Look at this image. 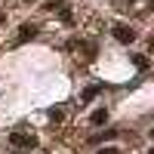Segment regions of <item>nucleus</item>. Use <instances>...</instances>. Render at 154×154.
Segmentation results:
<instances>
[{"label":"nucleus","instance_id":"39448f33","mask_svg":"<svg viewBox=\"0 0 154 154\" xmlns=\"http://www.w3.org/2000/svg\"><path fill=\"white\" fill-rule=\"evenodd\" d=\"M99 93H102V83H96V86H89L86 93H83V102H93V99H96Z\"/></svg>","mask_w":154,"mask_h":154},{"label":"nucleus","instance_id":"423d86ee","mask_svg":"<svg viewBox=\"0 0 154 154\" xmlns=\"http://www.w3.org/2000/svg\"><path fill=\"white\" fill-rule=\"evenodd\" d=\"M133 65H136L139 71H145V68H148V59H145V56H133Z\"/></svg>","mask_w":154,"mask_h":154},{"label":"nucleus","instance_id":"f03ea898","mask_svg":"<svg viewBox=\"0 0 154 154\" xmlns=\"http://www.w3.org/2000/svg\"><path fill=\"white\" fill-rule=\"evenodd\" d=\"M114 37H117L120 43H133L136 40V31L130 28V25H117V28H114Z\"/></svg>","mask_w":154,"mask_h":154},{"label":"nucleus","instance_id":"6e6552de","mask_svg":"<svg viewBox=\"0 0 154 154\" xmlns=\"http://www.w3.org/2000/svg\"><path fill=\"white\" fill-rule=\"evenodd\" d=\"M3 22H6V16H3V12H0V25H3Z\"/></svg>","mask_w":154,"mask_h":154},{"label":"nucleus","instance_id":"7ed1b4c3","mask_svg":"<svg viewBox=\"0 0 154 154\" xmlns=\"http://www.w3.org/2000/svg\"><path fill=\"white\" fill-rule=\"evenodd\" d=\"M31 37H37V25H22V34L16 37V43H25V40H31Z\"/></svg>","mask_w":154,"mask_h":154},{"label":"nucleus","instance_id":"f257e3e1","mask_svg":"<svg viewBox=\"0 0 154 154\" xmlns=\"http://www.w3.org/2000/svg\"><path fill=\"white\" fill-rule=\"evenodd\" d=\"M9 142L16 145V148H34V145H37V139L28 136V133H12V136H9Z\"/></svg>","mask_w":154,"mask_h":154},{"label":"nucleus","instance_id":"20e7f679","mask_svg":"<svg viewBox=\"0 0 154 154\" xmlns=\"http://www.w3.org/2000/svg\"><path fill=\"white\" fill-rule=\"evenodd\" d=\"M93 123H96V126H102V123H108V111H105V108H99V111H93Z\"/></svg>","mask_w":154,"mask_h":154},{"label":"nucleus","instance_id":"0eeeda50","mask_svg":"<svg viewBox=\"0 0 154 154\" xmlns=\"http://www.w3.org/2000/svg\"><path fill=\"white\" fill-rule=\"evenodd\" d=\"M99 154H120V151H117V148H102Z\"/></svg>","mask_w":154,"mask_h":154}]
</instances>
